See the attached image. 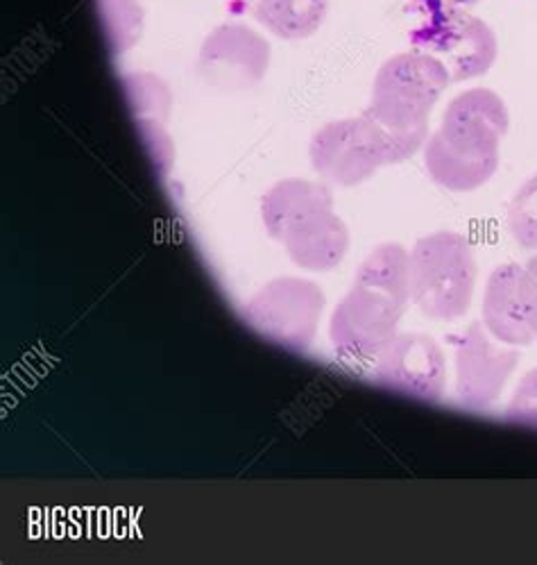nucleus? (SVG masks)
Returning <instances> with one entry per match:
<instances>
[{
    "label": "nucleus",
    "mask_w": 537,
    "mask_h": 565,
    "mask_svg": "<svg viewBox=\"0 0 537 565\" xmlns=\"http://www.w3.org/2000/svg\"><path fill=\"white\" fill-rule=\"evenodd\" d=\"M309 161L329 186L352 189L386 167L404 164L393 137L365 109L358 116L329 120L309 141Z\"/></svg>",
    "instance_id": "423d86ee"
},
{
    "label": "nucleus",
    "mask_w": 537,
    "mask_h": 565,
    "mask_svg": "<svg viewBox=\"0 0 537 565\" xmlns=\"http://www.w3.org/2000/svg\"><path fill=\"white\" fill-rule=\"evenodd\" d=\"M410 302L408 250L382 244L358 266L352 289L329 320V337L345 359H375L395 337Z\"/></svg>",
    "instance_id": "f03ea898"
},
{
    "label": "nucleus",
    "mask_w": 537,
    "mask_h": 565,
    "mask_svg": "<svg viewBox=\"0 0 537 565\" xmlns=\"http://www.w3.org/2000/svg\"><path fill=\"white\" fill-rule=\"evenodd\" d=\"M324 291L304 277H275L247 300L243 316L266 341L304 352L313 345L322 311Z\"/></svg>",
    "instance_id": "0eeeda50"
},
{
    "label": "nucleus",
    "mask_w": 537,
    "mask_h": 565,
    "mask_svg": "<svg viewBox=\"0 0 537 565\" xmlns=\"http://www.w3.org/2000/svg\"><path fill=\"white\" fill-rule=\"evenodd\" d=\"M270 60L264 34L245 23H223L202 42L197 71L218 92H250L266 77Z\"/></svg>",
    "instance_id": "1a4fd4ad"
},
{
    "label": "nucleus",
    "mask_w": 537,
    "mask_h": 565,
    "mask_svg": "<svg viewBox=\"0 0 537 565\" xmlns=\"http://www.w3.org/2000/svg\"><path fill=\"white\" fill-rule=\"evenodd\" d=\"M506 225L519 248L537 250V173L513 193L506 212Z\"/></svg>",
    "instance_id": "4468645a"
},
{
    "label": "nucleus",
    "mask_w": 537,
    "mask_h": 565,
    "mask_svg": "<svg viewBox=\"0 0 537 565\" xmlns=\"http://www.w3.org/2000/svg\"><path fill=\"white\" fill-rule=\"evenodd\" d=\"M257 21L283 42H304L329 17V0H257Z\"/></svg>",
    "instance_id": "ddd939ff"
},
{
    "label": "nucleus",
    "mask_w": 537,
    "mask_h": 565,
    "mask_svg": "<svg viewBox=\"0 0 537 565\" xmlns=\"http://www.w3.org/2000/svg\"><path fill=\"white\" fill-rule=\"evenodd\" d=\"M483 326L506 345L537 341V285L524 264H502L487 277Z\"/></svg>",
    "instance_id": "f8f14e48"
},
{
    "label": "nucleus",
    "mask_w": 537,
    "mask_h": 565,
    "mask_svg": "<svg viewBox=\"0 0 537 565\" xmlns=\"http://www.w3.org/2000/svg\"><path fill=\"white\" fill-rule=\"evenodd\" d=\"M261 221L288 259L304 270H334L350 253V230L334 210L332 186L322 180L275 182L261 198Z\"/></svg>",
    "instance_id": "7ed1b4c3"
},
{
    "label": "nucleus",
    "mask_w": 537,
    "mask_h": 565,
    "mask_svg": "<svg viewBox=\"0 0 537 565\" xmlns=\"http://www.w3.org/2000/svg\"><path fill=\"white\" fill-rule=\"evenodd\" d=\"M508 418L517 425L537 429V369L528 371L517 384L508 405Z\"/></svg>",
    "instance_id": "2eb2a0df"
},
{
    "label": "nucleus",
    "mask_w": 537,
    "mask_h": 565,
    "mask_svg": "<svg viewBox=\"0 0 537 565\" xmlns=\"http://www.w3.org/2000/svg\"><path fill=\"white\" fill-rule=\"evenodd\" d=\"M375 382L393 393L438 402L447 384V359L427 334H397L375 356Z\"/></svg>",
    "instance_id": "9b49d317"
},
{
    "label": "nucleus",
    "mask_w": 537,
    "mask_h": 565,
    "mask_svg": "<svg viewBox=\"0 0 537 565\" xmlns=\"http://www.w3.org/2000/svg\"><path fill=\"white\" fill-rule=\"evenodd\" d=\"M479 3H481V0H433L431 12H438V10H470Z\"/></svg>",
    "instance_id": "dca6fc26"
},
{
    "label": "nucleus",
    "mask_w": 537,
    "mask_h": 565,
    "mask_svg": "<svg viewBox=\"0 0 537 565\" xmlns=\"http://www.w3.org/2000/svg\"><path fill=\"white\" fill-rule=\"evenodd\" d=\"M508 128V105L497 92L472 87L457 94L422 148L429 178L453 193L485 186L500 171Z\"/></svg>",
    "instance_id": "f257e3e1"
},
{
    "label": "nucleus",
    "mask_w": 537,
    "mask_h": 565,
    "mask_svg": "<svg viewBox=\"0 0 537 565\" xmlns=\"http://www.w3.org/2000/svg\"><path fill=\"white\" fill-rule=\"evenodd\" d=\"M449 85L447 66L418 49L397 53L379 66L365 111L393 137L404 161L425 148L429 118Z\"/></svg>",
    "instance_id": "20e7f679"
},
{
    "label": "nucleus",
    "mask_w": 537,
    "mask_h": 565,
    "mask_svg": "<svg viewBox=\"0 0 537 565\" xmlns=\"http://www.w3.org/2000/svg\"><path fill=\"white\" fill-rule=\"evenodd\" d=\"M526 268H528V273L533 275V279H535V285H537V255H533L526 264H524Z\"/></svg>",
    "instance_id": "f3484780"
},
{
    "label": "nucleus",
    "mask_w": 537,
    "mask_h": 565,
    "mask_svg": "<svg viewBox=\"0 0 537 565\" xmlns=\"http://www.w3.org/2000/svg\"><path fill=\"white\" fill-rule=\"evenodd\" d=\"M457 391L468 409H485L504 393L519 363V352L472 322L457 341Z\"/></svg>",
    "instance_id": "9d476101"
},
{
    "label": "nucleus",
    "mask_w": 537,
    "mask_h": 565,
    "mask_svg": "<svg viewBox=\"0 0 537 565\" xmlns=\"http://www.w3.org/2000/svg\"><path fill=\"white\" fill-rule=\"evenodd\" d=\"M416 49L436 55L447 66L451 83H468L497 62L500 39L468 10H438L416 34Z\"/></svg>",
    "instance_id": "6e6552de"
},
{
    "label": "nucleus",
    "mask_w": 537,
    "mask_h": 565,
    "mask_svg": "<svg viewBox=\"0 0 537 565\" xmlns=\"http://www.w3.org/2000/svg\"><path fill=\"white\" fill-rule=\"evenodd\" d=\"M410 302L427 318H463L476 291V255L461 232L438 230L416 241L408 253Z\"/></svg>",
    "instance_id": "39448f33"
}]
</instances>
